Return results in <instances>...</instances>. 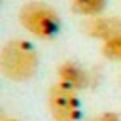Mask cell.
Masks as SVG:
<instances>
[{
    "instance_id": "obj_1",
    "label": "cell",
    "mask_w": 121,
    "mask_h": 121,
    "mask_svg": "<svg viewBox=\"0 0 121 121\" xmlns=\"http://www.w3.org/2000/svg\"><path fill=\"white\" fill-rule=\"evenodd\" d=\"M40 57L36 47L23 38L8 40L0 49V72L6 79L23 83L38 74Z\"/></svg>"
},
{
    "instance_id": "obj_2",
    "label": "cell",
    "mask_w": 121,
    "mask_h": 121,
    "mask_svg": "<svg viewBox=\"0 0 121 121\" xmlns=\"http://www.w3.org/2000/svg\"><path fill=\"white\" fill-rule=\"evenodd\" d=\"M21 26L38 40H51L60 30V17L57 9L45 2L30 0L19 9Z\"/></svg>"
},
{
    "instance_id": "obj_3",
    "label": "cell",
    "mask_w": 121,
    "mask_h": 121,
    "mask_svg": "<svg viewBox=\"0 0 121 121\" xmlns=\"http://www.w3.org/2000/svg\"><path fill=\"white\" fill-rule=\"evenodd\" d=\"M47 110L53 121H79L81 100L78 96V91H72L55 81L47 91Z\"/></svg>"
},
{
    "instance_id": "obj_4",
    "label": "cell",
    "mask_w": 121,
    "mask_h": 121,
    "mask_svg": "<svg viewBox=\"0 0 121 121\" xmlns=\"http://www.w3.org/2000/svg\"><path fill=\"white\" fill-rule=\"evenodd\" d=\"M57 81L72 91H83L91 85V74L74 60H62L57 66Z\"/></svg>"
},
{
    "instance_id": "obj_5",
    "label": "cell",
    "mask_w": 121,
    "mask_h": 121,
    "mask_svg": "<svg viewBox=\"0 0 121 121\" xmlns=\"http://www.w3.org/2000/svg\"><path fill=\"white\" fill-rule=\"evenodd\" d=\"M83 32L98 42H106L117 34H121V19L112 15H96L89 17L83 23Z\"/></svg>"
},
{
    "instance_id": "obj_6",
    "label": "cell",
    "mask_w": 121,
    "mask_h": 121,
    "mask_svg": "<svg viewBox=\"0 0 121 121\" xmlns=\"http://www.w3.org/2000/svg\"><path fill=\"white\" fill-rule=\"evenodd\" d=\"M108 6V0H72V9L85 19L102 15Z\"/></svg>"
},
{
    "instance_id": "obj_7",
    "label": "cell",
    "mask_w": 121,
    "mask_h": 121,
    "mask_svg": "<svg viewBox=\"0 0 121 121\" xmlns=\"http://www.w3.org/2000/svg\"><path fill=\"white\" fill-rule=\"evenodd\" d=\"M100 53L106 60H112V62H121V34L102 42L100 45Z\"/></svg>"
},
{
    "instance_id": "obj_8",
    "label": "cell",
    "mask_w": 121,
    "mask_h": 121,
    "mask_svg": "<svg viewBox=\"0 0 121 121\" xmlns=\"http://www.w3.org/2000/svg\"><path fill=\"white\" fill-rule=\"evenodd\" d=\"M4 121H21V119H4Z\"/></svg>"
},
{
    "instance_id": "obj_9",
    "label": "cell",
    "mask_w": 121,
    "mask_h": 121,
    "mask_svg": "<svg viewBox=\"0 0 121 121\" xmlns=\"http://www.w3.org/2000/svg\"><path fill=\"white\" fill-rule=\"evenodd\" d=\"M89 121H96V117H93V119H89Z\"/></svg>"
},
{
    "instance_id": "obj_10",
    "label": "cell",
    "mask_w": 121,
    "mask_h": 121,
    "mask_svg": "<svg viewBox=\"0 0 121 121\" xmlns=\"http://www.w3.org/2000/svg\"><path fill=\"white\" fill-rule=\"evenodd\" d=\"M119 83H121V78H119Z\"/></svg>"
}]
</instances>
